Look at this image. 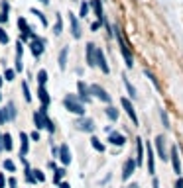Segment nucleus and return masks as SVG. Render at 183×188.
<instances>
[{
	"mask_svg": "<svg viewBox=\"0 0 183 188\" xmlns=\"http://www.w3.org/2000/svg\"><path fill=\"white\" fill-rule=\"evenodd\" d=\"M114 31H116V41H118V45H120V53H122V57H124V63H126L128 69H132V65H134V57H132L130 47H128L126 41L122 39V33H120L118 26H114Z\"/></svg>",
	"mask_w": 183,
	"mask_h": 188,
	"instance_id": "f257e3e1",
	"label": "nucleus"
},
{
	"mask_svg": "<svg viewBox=\"0 0 183 188\" xmlns=\"http://www.w3.org/2000/svg\"><path fill=\"white\" fill-rule=\"evenodd\" d=\"M63 104H65V108H67L69 112H73V114H77V116H85L83 100L77 98L75 94H67V96H65V100H63Z\"/></svg>",
	"mask_w": 183,
	"mask_h": 188,
	"instance_id": "f03ea898",
	"label": "nucleus"
},
{
	"mask_svg": "<svg viewBox=\"0 0 183 188\" xmlns=\"http://www.w3.org/2000/svg\"><path fill=\"white\" fill-rule=\"evenodd\" d=\"M34 124H36L37 129L47 127V124H49V118H47V106H41L37 112H34Z\"/></svg>",
	"mask_w": 183,
	"mask_h": 188,
	"instance_id": "7ed1b4c3",
	"label": "nucleus"
},
{
	"mask_svg": "<svg viewBox=\"0 0 183 188\" xmlns=\"http://www.w3.org/2000/svg\"><path fill=\"white\" fill-rule=\"evenodd\" d=\"M18 28H20V39L28 41V39H36V33L32 31V28L28 26L26 18H18Z\"/></svg>",
	"mask_w": 183,
	"mask_h": 188,
	"instance_id": "20e7f679",
	"label": "nucleus"
},
{
	"mask_svg": "<svg viewBox=\"0 0 183 188\" xmlns=\"http://www.w3.org/2000/svg\"><path fill=\"white\" fill-rule=\"evenodd\" d=\"M91 94L97 96V98L101 100V102H105V104H110V100H112V98H110V94L106 92V90L102 88L101 84H91Z\"/></svg>",
	"mask_w": 183,
	"mask_h": 188,
	"instance_id": "39448f33",
	"label": "nucleus"
},
{
	"mask_svg": "<svg viewBox=\"0 0 183 188\" xmlns=\"http://www.w3.org/2000/svg\"><path fill=\"white\" fill-rule=\"evenodd\" d=\"M75 127H77L79 131H85V133H93L97 125H95V122H93L91 118H81V120H77V122H75Z\"/></svg>",
	"mask_w": 183,
	"mask_h": 188,
	"instance_id": "423d86ee",
	"label": "nucleus"
},
{
	"mask_svg": "<svg viewBox=\"0 0 183 188\" xmlns=\"http://www.w3.org/2000/svg\"><path fill=\"white\" fill-rule=\"evenodd\" d=\"M154 143H156L157 157H160L161 161H167V159H169V155H167V151H165V139H164V135H157Z\"/></svg>",
	"mask_w": 183,
	"mask_h": 188,
	"instance_id": "0eeeda50",
	"label": "nucleus"
},
{
	"mask_svg": "<svg viewBox=\"0 0 183 188\" xmlns=\"http://www.w3.org/2000/svg\"><path fill=\"white\" fill-rule=\"evenodd\" d=\"M120 104H122V108L126 110V114H128V118L132 120V124L138 125V116H136V110H134V106H132V102L128 98H122V100H120Z\"/></svg>",
	"mask_w": 183,
	"mask_h": 188,
	"instance_id": "6e6552de",
	"label": "nucleus"
},
{
	"mask_svg": "<svg viewBox=\"0 0 183 188\" xmlns=\"http://www.w3.org/2000/svg\"><path fill=\"white\" fill-rule=\"evenodd\" d=\"M136 167H138L136 159H128V161L124 163V167H122V178H124V180H128V178H130L132 174H134Z\"/></svg>",
	"mask_w": 183,
	"mask_h": 188,
	"instance_id": "1a4fd4ad",
	"label": "nucleus"
},
{
	"mask_svg": "<svg viewBox=\"0 0 183 188\" xmlns=\"http://www.w3.org/2000/svg\"><path fill=\"white\" fill-rule=\"evenodd\" d=\"M169 161H171V165H173V173L181 174V161H179V151H177V147H175V145H173V147H171V151H169Z\"/></svg>",
	"mask_w": 183,
	"mask_h": 188,
	"instance_id": "9d476101",
	"label": "nucleus"
},
{
	"mask_svg": "<svg viewBox=\"0 0 183 188\" xmlns=\"http://www.w3.org/2000/svg\"><path fill=\"white\" fill-rule=\"evenodd\" d=\"M77 90H79V98L83 100V102H91V86H87L83 81L77 82Z\"/></svg>",
	"mask_w": 183,
	"mask_h": 188,
	"instance_id": "9b49d317",
	"label": "nucleus"
},
{
	"mask_svg": "<svg viewBox=\"0 0 183 188\" xmlns=\"http://www.w3.org/2000/svg\"><path fill=\"white\" fill-rule=\"evenodd\" d=\"M69 26H71V33H73V37H75V39H79V37H81V24H79L77 16L71 14V12H69Z\"/></svg>",
	"mask_w": 183,
	"mask_h": 188,
	"instance_id": "f8f14e48",
	"label": "nucleus"
},
{
	"mask_svg": "<svg viewBox=\"0 0 183 188\" xmlns=\"http://www.w3.org/2000/svg\"><path fill=\"white\" fill-rule=\"evenodd\" d=\"M97 51L98 49L95 47V43H87V65L89 67L97 65Z\"/></svg>",
	"mask_w": 183,
	"mask_h": 188,
	"instance_id": "ddd939ff",
	"label": "nucleus"
},
{
	"mask_svg": "<svg viewBox=\"0 0 183 188\" xmlns=\"http://www.w3.org/2000/svg\"><path fill=\"white\" fill-rule=\"evenodd\" d=\"M30 139L32 137H28V133H20V157H26L28 155V147H30Z\"/></svg>",
	"mask_w": 183,
	"mask_h": 188,
	"instance_id": "4468645a",
	"label": "nucleus"
},
{
	"mask_svg": "<svg viewBox=\"0 0 183 188\" xmlns=\"http://www.w3.org/2000/svg\"><path fill=\"white\" fill-rule=\"evenodd\" d=\"M43 39H40V37H36V39H32V43H30V47H32V53H34V57H37L40 59L41 57V53H43Z\"/></svg>",
	"mask_w": 183,
	"mask_h": 188,
	"instance_id": "2eb2a0df",
	"label": "nucleus"
},
{
	"mask_svg": "<svg viewBox=\"0 0 183 188\" xmlns=\"http://www.w3.org/2000/svg\"><path fill=\"white\" fill-rule=\"evenodd\" d=\"M97 65L101 67V71H102L105 74L110 73V67H109V63H106V59H105V53H102V49H98V51H97Z\"/></svg>",
	"mask_w": 183,
	"mask_h": 188,
	"instance_id": "dca6fc26",
	"label": "nucleus"
},
{
	"mask_svg": "<svg viewBox=\"0 0 183 188\" xmlns=\"http://www.w3.org/2000/svg\"><path fill=\"white\" fill-rule=\"evenodd\" d=\"M146 149H148V173L150 174H156V165H154V147L152 143H146Z\"/></svg>",
	"mask_w": 183,
	"mask_h": 188,
	"instance_id": "f3484780",
	"label": "nucleus"
},
{
	"mask_svg": "<svg viewBox=\"0 0 183 188\" xmlns=\"http://www.w3.org/2000/svg\"><path fill=\"white\" fill-rule=\"evenodd\" d=\"M109 141L112 145H118V147H122L124 143H126V137L122 135V133H110L109 135Z\"/></svg>",
	"mask_w": 183,
	"mask_h": 188,
	"instance_id": "a211bd4d",
	"label": "nucleus"
},
{
	"mask_svg": "<svg viewBox=\"0 0 183 188\" xmlns=\"http://www.w3.org/2000/svg\"><path fill=\"white\" fill-rule=\"evenodd\" d=\"M59 159H61V163H63V165H69V163H71V151H69L67 145H61Z\"/></svg>",
	"mask_w": 183,
	"mask_h": 188,
	"instance_id": "6ab92c4d",
	"label": "nucleus"
},
{
	"mask_svg": "<svg viewBox=\"0 0 183 188\" xmlns=\"http://www.w3.org/2000/svg\"><path fill=\"white\" fill-rule=\"evenodd\" d=\"M91 6H93V10H95V14H97V18L105 22V14H102V2H101V0H91Z\"/></svg>",
	"mask_w": 183,
	"mask_h": 188,
	"instance_id": "aec40b11",
	"label": "nucleus"
},
{
	"mask_svg": "<svg viewBox=\"0 0 183 188\" xmlns=\"http://www.w3.org/2000/svg\"><path fill=\"white\" fill-rule=\"evenodd\" d=\"M138 143H136V163L138 165H142L144 163V143H142V139H136Z\"/></svg>",
	"mask_w": 183,
	"mask_h": 188,
	"instance_id": "412c9836",
	"label": "nucleus"
},
{
	"mask_svg": "<svg viewBox=\"0 0 183 188\" xmlns=\"http://www.w3.org/2000/svg\"><path fill=\"white\" fill-rule=\"evenodd\" d=\"M37 98L41 100V106H47L49 102H51V98H49V94H47V90L43 88V86H40L37 88Z\"/></svg>",
	"mask_w": 183,
	"mask_h": 188,
	"instance_id": "4be33fe9",
	"label": "nucleus"
},
{
	"mask_svg": "<svg viewBox=\"0 0 183 188\" xmlns=\"http://www.w3.org/2000/svg\"><path fill=\"white\" fill-rule=\"evenodd\" d=\"M67 55H69V47H63L59 51V69L65 71V67H67Z\"/></svg>",
	"mask_w": 183,
	"mask_h": 188,
	"instance_id": "5701e85b",
	"label": "nucleus"
},
{
	"mask_svg": "<svg viewBox=\"0 0 183 188\" xmlns=\"http://www.w3.org/2000/svg\"><path fill=\"white\" fill-rule=\"evenodd\" d=\"M91 145H93V149H95V151L105 153V145L101 143V139H97V137H91Z\"/></svg>",
	"mask_w": 183,
	"mask_h": 188,
	"instance_id": "b1692460",
	"label": "nucleus"
},
{
	"mask_svg": "<svg viewBox=\"0 0 183 188\" xmlns=\"http://www.w3.org/2000/svg\"><path fill=\"white\" fill-rule=\"evenodd\" d=\"M32 14H34V16H37V18H40V22H41V26H43V28H47V18H45V16H43V12H40V10H37V8H32Z\"/></svg>",
	"mask_w": 183,
	"mask_h": 188,
	"instance_id": "393cba45",
	"label": "nucleus"
},
{
	"mask_svg": "<svg viewBox=\"0 0 183 188\" xmlns=\"http://www.w3.org/2000/svg\"><path fill=\"white\" fill-rule=\"evenodd\" d=\"M0 141H2L0 145H2V147L6 149V151H10V149H12V137H10V133H6V135H2V139H0Z\"/></svg>",
	"mask_w": 183,
	"mask_h": 188,
	"instance_id": "a878e982",
	"label": "nucleus"
},
{
	"mask_svg": "<svg viewBox=\"0 0 183 188\" xmlns=\"http://www.w3.org/2000/svg\"><path fill=\"white\" fill-rule=\"evenodd\" d=\"M63 31V20H61V16L57 14V18H55V28H53V33L55 35H59V33Z\"/></svg>",
	"mask_w": 183,
	"mask_h": 188,
	"instance_id": "bb28decb",
	"label": "nucleus"
},
{
	"mask_svg": "<svg viewBox=\"0 0 183 188\" xmlns=\"http://www.w3.org/2000/svg\"><path fill=\"white\" fill-rule=\"evenodd\" d=\"M105 114L109 116V118L112 120V122H116V120H118V110H116V108H112V106H109L105 110Z\"/></svg>",
	"mask_w": 183,
	"mask_h": 188,
	"instance_id": "cd10ccee",
	"label": "nucleus"
},
{
	"mask_svg": "<svg viewBox=\"0 0 183 188\" xmlns=\"http://www.w3.org/2000/svg\"><path fill=\"white\" fill-rule=\"evenodd\" d=\"M22 92H24V100H26V102H32V94H30L28 82H22Z\"/></svg>",
	"mask_w": 183,
	"mask_h": 188,
	"instance_id": "c85d7f7f",
	"label": "nucleus"
},
{
	"mask_svg": "<svg viewBox=\"0 0 183 188\" xmlns=\"http://www.w3.org/2000/svg\"><path fill=\"white\" fill-rule=\"evenodd\" d=\"M122 78H124V84H126V88H128V92H130V96L132 98H136V88L130 84V81H128V77L126 74H122Z\"/></svg>",
	"mask_w": 183,
	"mask_h": 188,
	"instance_id": "c756f323",
	"label": "nucleus"
},
{
	"mask_svg": "<svg viewBox=\"0 0 183 188\" xmlns=\"http://www.w3.org/2000/svg\"><path fill=\"white\" fill-rule=\"evenodd\" d=\"M37 82H40V86H43L45 82H47V73H45L43 69L37 71Z\"/></svg>",
	"mask_w": 183,
	"mask_h": 188,
	"instance_id": "7c9ffc66",
	"label": "nucleus"
},
{
	"mask_svg": "<svg viewBox=\"0 0 183 188\" xmlns=\"http://www.w3.org/2000/svg\"><path fill=\"white\" fill-rule=\"evenodd\" d=\"M6 110H8V116H10V120H14V118H16V114H18V112H16L14 102H8V104H6Z\"/></svg>",
	"mask_w": 183,
	"mask_h": 188,
	"instance_id": "2f4dec72",
	"label": "nucleus"
},
{
	"mask_svg": "<svg viewBox=\"0 0 183 188\" xmlns=\"http://www.w3.org/2000/svg\"><path fill=\"white\" fill-rule=\"evenodd\" d=\"M53 170H55V174H53V182H55V184H59L61 178H63V174H65V170L63 169H53Z\"/></svg>",
	"mask_w": 183,
	"mask_h": 188,
	"instance_id": "473e14b6",
	"label": "nucleus"
},
{
	"mask_svg": "<svg viewBox=\"0 0 183 188\" xmlns=\"http://www.w3.org/2000/svg\"><path fill=\"white\" fill-rule=\"evenodd\" d=\"M160 118H161V122H164V127H165V129H169V118H167V112H165V110H160Z\"/></svg>",
	"mask_w": 183,
	"mask_h": 188,
	"instance_id": "72a5a7b5",
	"label": "nucleus"
},
{
	"mask_svg": "<svg viewBox=\"0 0 183 188\" xmlns=\"http://www.w3.org/2000/svg\"><path fill=\"white\" fill-rule=\"evenodd\" d=\"M144 74H146V77L150 78V81H152V82H154V86H156V88H157V90H160V82H157V78H156V77H154V74H152V73H150V71H148V69H144Z\"/></svg>",
	"mask_w": 183,
	"mask_h": 188,
	"instance_id": "f704fd0d",
	"label": "nucleus"
},
{
	"mask_svg": "<svg viewBox=\"0 0 183 188\" xmlns=\"http://www.w3.org/2000/svg\"><path fill=\"white\" fill-rule=\"evenodd\" d=\"M8 120H10V116H8L6 108H0V124H6Z\"/></svg>",
	"mask_w": 183,
	"mask_h": 188,
	"instance_id": "c9c22d12",
	"label": "nucleus"
},
{
	"mask_svg": "<svg viewBox=\"0 0 183 188\" xmlns=\"http://www.w3.org/2000/svg\"><path fill=\"white\" fill-rule=\"evenodd\" d=\"M89 8H91V4H87V2L81 4V18H87V16H89Z\"/></svg>",
	"mask_w": 183,
	"mask_h": 188,
	"instance_id": "e433bc0d",
	"label": "nucleus"
},
{
	"mask_svg": "<svg viewBox=\"0 0 183 188\" xmlns=\"http://www.w3.org/2000/svg\"><path fill=\"white\" fill-rule=\"evenodd\" d=\"M18 73V71H12V69H6V73H4V78L6 81H14V74Z\"/></svg>",
	"mask_w": 183,
	"mask_h": 188,
	"instance_id": "4c0bfd02",
	"label": "nucleus"
},
{
	"mask_svg": "<svg viewBox=\"0 0 183 188\" xmlns=\"http://www.w3.org/2000/svg\"><path fill=\"white\" fill-rule=\"evenodd\" d=\"M4 169H6V170H10V173H14V169H16V167H14V163H12L10 159H6V161H4Z\"/></svg>",
	"mask_w": 183,
	"mask_h": 188,
	"instance_id": "58836bf2",
	"label": "nucleus"
},
{
	"mask_svg": "<svg viewBox=\"0 0 183 188\" xmlns=\"http://www.w3.org/2000/svg\"><path fill=\"white\" fill-rule=\"evenodd\" d=\"M0 43H2V45H6V43H8V33L4 31L2 28H0Z\"/></svg>",
	"mask_w": 183,
	"mask_h": 188,
	"instance_id": "ea45409f",
	"label": "nucleus"
},
{
	"mask_svg": "<svg viewBox=\"0 0 183 188\" xmlns=\"http://www.w3.org/2000/svg\"><path fill=\"white\" fill-rule=\"evenodd\" d=\"M32 173H34V176H36L37 182H43L45 180V176H43V173H41V170H32Z\"/></svg>",
	"mask_w": 183,
	"mask_h": 188,
	"instance_id": "a19ab883",
	"label": "nucleus"
},
{
	"mask_svg": "<svg viewBox=\"0 0 183 188\" xmlns=\"http://www.w3.org/2000/svg\"><path fill=\"white\" fill-rule=\"evenodd\" d=\"M22 69H24V65H22V57L16 55V71H18V73H22Z\"/></svg>",
	"mask_w": 183,
	"mask_h": 188,
	"instance_id": "79ce46f5",
	"label": "nucleus"
},
{
	"mask_svg": "<svg viewBox=\"0 0 183 188\" xmlns=\"http://www.w3.org/2000/svg\"><path fill=\"white\" fill-rule=\"evenodd\" d=\"M102 24H105V22H102V20H98V22H95V24H93V26H91V30H93V31H97V30H98V28H101V26H102Z\"/></svg>",
	"mask_w": 183,
	"mask_h": 188,
	"instance_id": "37998d69",
	"label": "nucleus"
},
{
	"mask_svg": "<svg viewBox=\"0 0 183 188\" xmlns=\"http://www.w3.org/2000/svg\"><path fill=\"white\" fill-rule=\"evenodd\" d=\"M45 129H47L49 133H53V131H55V124H53L51 120H49V124H47V127H45Z\"/></svg>",
	"mask_w": 183,
	"mask_h": 188,
	"instance_id": "c03bdc74",
	"label": "nucleus"
},
{
	"mask_svg": "<svg viewBox=\"0 0 183 188\" xmlns=\"http://www.w3.org/2000/svg\"><path fill=\"white\" fill-rule=\"evenodd\" d=\"M8 10H10L8 2H6V0H2V12H4V14H8Z\"/></svg>",
	"mask_w": 183,
	"mask_h": 188,
	"instance_id": "a18cd8bd",
	"label": "nucleus"
},
{
	"mask_svg": "<svg viewBox=\"0 0 183 188\" xmlns=\"http://www.w3.org/2000/svg\"><path fill=\"white\" fill-rule=\"evenodd\" d=\"M30 137H32V141H40V129H37V131H34Z\"/></svg>",
	"mask_w": 183,
	"mask_h": 188,
	"instance_id": "49530a36",
	"label": "nucleus"
},
{
	"mask_svg": "<svg viewBox=\"0 0 183 188\" xmlns=\"http://www.w3.org/2000/svg\"><path fill=\"white\" fill-rule=\"evenodd\" d=\"M4 186H6V178H4V174L0 173V188H4Z\"/></svg>",
	"mask_w": 183,
	"mask_h": 188,
	"instance_id": "de8ad7c7",
	"label": "nucleus"
},
{
	"mask_svg": "<svg viewBox=\"0 0 183 188\" xmlns=\"http://www.w3.org/2000/svg\"><path fill=\"white\" fill-rule=\"evenodd\" d=\"M8 20V14H4V12H0V24H4Z\"/></svg>",
	"mask_w": 183,
	"mask_h": 188,
	"instance_id": "09e8293b",
	"label": "nucleus"
},
{
	"mask_svg": "<svg viewBox=\"0 0 183 188\" xmlns=\"http://www.w3.org/2000/svg\"><path fill=\"white\" fill-rule=\"evenodd\" d=\"M59 151H61V147L57 149V147H51V153H53V157H59Z\"/></svg>",
	"mask_w": 183,
	"mask_h": 188,
	"instance_id": "8fccbe9b",
	"label": "nucleus"
},
{
	"mask_svg": "<svg viewBox=\"0 0 183 188\" xmlns=\"http://www.w3.org/2000/svg\"><path fill=\"white\" fill-rule=\"evenodd\" d=\"M8 186H10V188H16V178H10V180H8Z\"/></svg>",
	"mask_w": 183,
	"mask_h": 188,
	"instance_id": "3c124183",
	"label": "nucleus"
},
{
	"mask_svg": "<svg viewBox=\"0 0 183 188\" xmlns=\"http://www.w3.org/2000/svg\"><path fill=\"white\" fill-rule=\"evenodd\" d=\"M175 188H183V180H181V178H177V180H175Z\"/></svg>",
	"mask_w": 183,
	"mask_h": 188,
	"instance_id": "603ef678",
	"label": "nucleus"
},
{
	"mask_svg": "<svg viewBox=\"0 0 183 188\" xmlns=\"http://www.w3.org/2000/svg\"><path fill=\"white\" fill-rule=\"evenodd\" d=\"M152 186H154V188H160V180H157V178H154V182H152Z\"/></svg>",
	"mask_w": 183,
	"mask_h": 188,
	"instance_id": "864d4df0",
	"label": "nucleus"
},
{
	"mask_svg": "<svg viewBox=\"0 0 183 188\" xmlns=\"http://www.w3.org/2000/svg\"><path fill=\"white\" fill-rule=\"evenodd\" d=\"M59 188H71V186H69V182H59Z\"/></svg>",
	"mask_w": 183,
	"mask_h": 188,
	"instance_id": "5fc2aeb1",
	"label": "nucleus"
},
{
	"mask_svg": "<svg viewBox=\"0 0 183 188\" xmlns=\"http://www.w3.org/2000/svg\"><path fill=\"white\" fill-rule=\"evenodd\" d=\"M126 188H140L138 184H132V186H126Z\"/></svg>",
	"mask_w": 183,
	"mask_h": 188,
	"instance_id": "6e6d98bb",
	"label": "nucleus"
},
{
	"mask_svg": "<svg viewBox=\"0 0 183 188\" xmlns=\"http://www.w3.org/2000/svg\"><path fill=\"white\" fill-rule=\"evenodd\" d=\"M40 2H41V4H49V0H40Z\"/></svg>",
	"mask_w": 183,
	"mask_h": 188,
	"instance_id": "4d7b16f0",
	"label": "nucleus"
},
{
	"mask_svg": "<svg viewBox=\"0 0 183 188\" xmlns=\"http://www.w3.org/2000/svg\"><path fill=\"white\" fill-rule=\"evenodd\" d=\"M0 86H2V77H0Z\"/></svg>",
	"mask_w": 183,
	"mask_h": 188,
	"instance_id": "13d9d810",
	"label": "nucleus"
},
{
	"mask_svg": "<svg viewBox=\"0 0 183 188\" xmlns=\"http://www.w3.org/2000/svg\"><path fill=\"white\" fill-rule=\"evenodd\" d=\"M0 100H2V92H0Z\"/></svg>",
	"mask_w": 183,
	"mask_h": 188,
	"instance_id": "bf43d9fd",
	"label": "nucleus"
},
{
	"mask_svg": "<svg viewBox=\"0 0 183 188\" xmlns=\"http://www.w3.org/2000/svg\"><path fill=\"white\" fill-rule=\"evenodd\" d=\"M0 139H2V137H0Z\"/></svg>",
	"mask_w": 183,
	"mask_h": 188,
	"instance_id": "052dcab7",
	"label": "nucleus"
}]
</instances>
